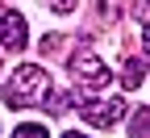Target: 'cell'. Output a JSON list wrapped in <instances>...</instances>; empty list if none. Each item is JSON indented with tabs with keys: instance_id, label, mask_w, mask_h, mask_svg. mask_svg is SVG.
<instances>
[{
	"instance_id": "obj_11",
	"label": "cell",
	"mask_w": 150,
	"mask_h": 138,
	"mask_svg": "<svg viewBox=\"0 0 150 138\" xmlns=\"http://www.w3.org/2000/svg\"><path fill=\"white\" fill-rule=\"evenodd\" d=\"M63 138H88V134H79V130H67V134H63Z\"/></svg>"
},
{
	"instance_id": "obj_1",
	"label": "cell",
	"mask_w": 150,
	"mask_h": 138,
	"mask_svg": "<svg viewBox=\"0 0 150 138\" xmlns=\"http://www.w3.org/2000/svg\"><path fill=\"white\" fill-rule=\"evenodd\" d=\"M0 92H4V105H8V109H29V105H42V96L50 92V75L38 67V63H21V67H13L8 84L0 88Z\"/></svg>"
},
{
	"instance_id": "obj_2",
	"label": "cell",
	"mask_w": 150,
	"mask_h": 138,
	"mask_svg": "<svg viewBox=\"0 0 150 138\" xmlns=\"http://www.w3.org/2000/svg\"><path fill=\"white\" fill-rule=\"evenodd\" d=\"M71 75H75L83 88H108V84H112L108 63L96 59L92 50H75V54H71Z\"/></svg>"
},
{
	"instance_id": "obj_9",
	"label": "cell",
	"mask_w": 150,
	"mask_h": 138,
	"mask_svg": "<svg viewBox=\"0 0 150 138\" xmlns=\"http://www.w3.org/2000/svg\"><path fill=\"white\" fill-rule=\"evenodd\" d=\"M59 50H63V34H46L42 38V54L50 59V54H59Z\"/></svg>"
},
{
	"instance_id": "obj_4",
	"label": "cell",
	"mask_w": 150,
	"mask_h": 138,
	"mask_svg": "<svg viewBox=\"0 0 150 138\" xmlns=\"http://www.w3.org/2000/svg\"><path fill=\"white\" fill-rule=\"evenodd\" d=\"M29 42V29H25V17L17 13V9H4L0 13V46L13 50V54H21Z\"/></svg>"
},
{
	"instance_id": "obj_7",
	"label": "cell",
	"mask_w": 150,
	"mask_h": 138,
	"mask_svg": "<svg viewBox=\"0 0 150 138\" xmlns=\"http://www.w3.org/2000/svg\"><path fill=\"white\" fill-rule=\"evenodd\" d=\"M129 138H150V109H138L129 122Z\"/></svg>"
},
{
	"instance_id": "obj_5",
	"label": "cell",
	"mask_w": 150,
	"mask_h": 138,
	"mask_svg": "<svg viewBox=\"0 0 150 138\" xmlns=\"http://www.w3.org/2000/svg\"><path fill=\"white\" fill-rule=\"evenodd\" d=\"M142 71H146L142 59H125V67H121V84H125V88H142Z\"/></svg>"
},
{
	"instance_id": "obj_6",
	"label": "cell",
	"mask_w": 150,
	"mask_h": 138,
	"mask_svg": "<svg viewBox=\"0 0 150 138\" xmlns=\"http://www.w3.org/2000/svg\"><path fill=\"white\" fill-rule=\"evenodd\" d=\"M42 109H46V113H67V109H71V96H67V92H46V96H42Z\"/></svg>"
},
{
	"instance_id": "obj_8",
	"label": "cell",
	"mask_w": 150,
	"mask_h": 138,
	"mask_svg": "<svg viewBox=\"0 0 150 138\" xmlns=\"http://www.w3.org/2000/svg\"><path fill=\"white\" fill-rule=\"evenodd\" d=\"M13 138H50V130H46V126L25 122V126H17V130H13Z\"/></svg>"
},
{
	"instance_id": "obj_3",
	"label": "cell",
	"mask_w": 150,
	"mask_h": 138,
	"mask_svg": "<svg viewBox=\"0 0 150 138\" xmlns=\"http://www.w3.org/2000/svg\"><path fill=\"white\" fill-rule=\"evenodd\" d=\"M125 101H121V96H108V101H83L79 105V117H83V122L88 126H96V130H108V126H117L121 122V117H125Z\"/></svg>"
},
{
	"instance_id": "obj_10",
	"label": "cell",
	"mask_w": 150,
	"mask_h": 138,
	"mask_svg": "<svg viewBox=\"0 0 150 138\" xmlns=\"http://www.w3.org/2000/svg\"><path fill=\"white\" fill-rule=\"evenodd\" d=\"M50 9H54V13H71V9H75V0H50Z\"/></svg>"
}]
</instances>
